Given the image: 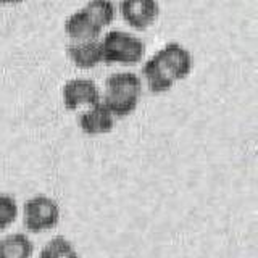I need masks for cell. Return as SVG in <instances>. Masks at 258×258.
Wrapping results in <instances>:
<instances>
[{
  "label": "cell",
  "instance_id": "obj_2",
  "mask_svg": "<svg viewBox=\"0 0 258 258\" xmlns=\"http://www.w3.org/2000/svg\"><path fill=\"white\" fill-rule=\"evenodd\" d=\"M142 95V81L133 71H116L105 81L102 103L113 116L123 118L137 108Z\"/></svg>",
  "mask_w": 258,
  "mask_h": 258
},
{
  "label": "cell",
  "instance_id": "obj_8",
  "mask_svg": "<svg viewBox=\"0 0 258 258\" xmlns=\"http://www.w3.org/2000/svg\"><path fill=\"white\" fill-rule=\"evenodd\" d=\"M113 124H115V116L107 110V107L102 102L89 107L79 115V126L87 136L108 134L113 129Z\"/></svg>",
  "mask_w": 258,
  "mask_h": 258
},
{
  "label": "cell",
  "instance_id": "obj_9",
  "mask_svg": "<svg viewBox=\"0 0 258 258\" xmlns=\"http://www.w3.org/2000/svg\"><path fill=\"white\" fill-rule=\"evenodd\" d=\"M70 60L78 68L91 70L102 63V50L99 40H86V42H73L67 47Z\"/></svg>",
  "mask_w": 258,
  "mask_h": 258
},
{
  "label": "cell",
  "instance_id": "obj_12",
  "mask_svg": "<svg viewBox=\"0 0 258 258\" xmlns=\"http://www.w3.org/2000/svg\"><path fill=\"white\" fill-rule=\"evenodd\" d=\"M71 252H75L71 242L64 236H55L42 247L39 258H67Z\"/></svg>",
  "mask_w": 258,
  "mask_h": 258
},
{
  "label": "cell",
  "instance_id": "obj_10",
  "mask_svg": "<svg viewBox=\"0 0 258 258\" xmlns=\"http://www.w3.org/2000/svg\"><path fill=\"white\" fill-rule=\"evenodd\" d=\"M34 242L24 232H12L0 239V258H31Z\"/></svg>",
  "mask_w": 258,
  "mask_h": 258
},
{
  "label": "cell",
  "instance_id": "obj_3",
  "mask_svg": "<svg viewBox=\"0 0 258 258\" xmlns=\"http://www.w3.org/2000/svg\"><path fill=\"white\" fill-rule=\"evenodd\" d=\"M102 61L134 64L145 55V42L127 31L111 29L100 40Z\"/></svg>",
  "mask_w": 258,
  "mask_h": 258
},
{
  "label": "cell",
  "instance_id": "obj_7",
  "mask_svg": "<svg viewBox=\"0 0 258 258\" xmlns=\"http://www.w3.org/2000/svg\"><path fill=\"white\" fill-rule=\"evenodd\" d=\"M64 32L75 42H86V40H97L102 28L95 23L86 8H78L64 20Z\"/></svg>",
  "mask_w": 258,
  "mask_h": 258
},
{
  "label": "cell",
  "instance_id": "obj_13",
  "mask_svg": "<svg viewBox=\"0 0 258 258\" xmlns=\"http://www.w3.org/2000/svg\"><path fill=\"white\" fill-rule=\"evenodd\" d=\"M18 218V202L8 194H0V229H7Z\"/></svg>",
  "mask_w": 258,
  "mask_h": 258
},
{
  "label": "cell",
  "instance_id": "obj_4",
  "mask_svg": "<svg viewBox=\"0 0 258 258\" xmlns=\"http://www.w3.org/2000/svg\"><path fill=\"white\" fill-rule=\"evenodd\" d=\"M60 221V205L56 200L37 194L23 205V223L31 232H40L55 228Z\"/></svg>",
  "mask_w": 258,
  "mask_h": 258
},
{
  "label": "cell",
  "instance_id": "obj_5",
  "mask_svg": "<svg viewBox=\"0 0 258 258\" xmlns=\"http://www.w3.org/2000/svg\"><path fill=\"white\" fill-rule=\"evenodd\" d=\"M61 99L64 108L78 110L81 105H97L102 102L100 89L94 79L89 78H73L67 81L61 89Z\"/></svg>",
  "mask_w": 258,
  "mask_h": 258
},
{
  "label": "cell",
  "instance_id": "obj_11",
  "mask_svg": "<svg viewBox=\"0 0 258 258\" xmlns=\"http://www.w3.org/2000/svg\"><path fill=\"white\" fill-rule=\"evenodd\" d=\"M84 8L91 13V16L102 29L108 26L116 15V5L110 0H92V2H87Z\"/></svg>",
  "mask_w": 258,
  "mask_h": 258
},
{
  "label": "cell",
  "instance_id": "obj_14",
  "mask_svg": "<svg viewBox=\"0 0 258 258\" xmlns=\"http://www.w3.org/2000/svg\"><path fill=\"white\" fill-rule=\"evenodd\" d=\"M67 258H81V256L78 255V252H76V250H75V252H71L70 255H67Z\"/></svg>",
  "mask_w": 258,
  "mask_h": 258
},
{
  "label": "cell",
  "instance_id": "obj_1",
  "mask_svg": "<svg viewBox=\"0 0 258 258\" xmlns=\"http://www.w3.org/2000/svg\"><path fill=\"white\" fill-rule=\"evenodd\" d=\"M192 55L179 42H168L144 63L142 75L153 94L166 92L176 81L189 76L192 71Z\"/></svg>",
  "mask_w": 258,
  "mask_h": 258
},
{
  "label": "cell",
  "instance_id": "obj_6",
  "mask_svg": "<svg viewBox=\"0 0 258 258\" xmlns=\"http://www.w3.org/2000/svg\"><path fill=\"white\" fill-rule=\"evenodd\" d=\"M118 10L129 26L144 31L158 18L160 5L155 0H124L118 5Z\"/></svg>",
  "mask_w": 258,
  "mask_h": 258
}]
</instances>
